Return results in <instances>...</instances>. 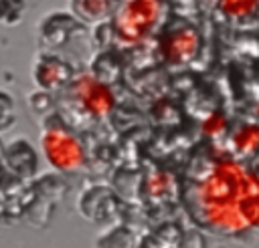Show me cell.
Here are the masks:
<instances>
[{
  "label": "cell",
  "instance_id": "obj_9",
  "mask_svg": "<svg viewBox=\"0 0 259 248\" xmlns=\"http://www.w3.org/2000/svg\"><path fill=\"white\" fill-rule=\"evenodd\" d=\"M233 147L241 155H255L259 151V123L243 125L231 137Z\"/></svg>",
  "mask_w": 259,
  "mask_h": 248
},
{
  "label": "cell",
  "instance_id": "obj_2",
  "mask_svg": "<svg viewBox=\"0 0 259 248\" xmlns=\"http://www.w3.org/2000/svg\"><path fill=\"white\" fill-rule=\"evenodd\" d=\"M40 145H42V153H45L47 161L59 171L71 173V171H77L85 163L83 145L63 125L45 127Z\"/></svg>",
  "mask_w": 259,
  "mask_h": 248
},
{
  "label": "cell",
  "instance_id": "obj_16",
  "mask_svg": "<svg viewBox=\"0 0 259 248\" xmlns=\"http://www.w3.org/2000/svg\"><path fill=\"white\" fill-rule=\"evenodd\" d=\"M257 115H259V109H257Z\"/></svg>",
  "mask_w": 259,
  "mask_h": 248
},
{
  "label": "cell",
  "instance_id": "obj_11",
  "mask_svg": "<svg viewBox=\"0 0 259 248\" xmlns=\"http://www.w3.org/2000/svg\"><path fill=\"white\" fill-rule=\"evenodd\" d=\"M26 0H0V24L14 26L24 18Z\"/></svg>",
  "mask_w": 259,
  "mask_h": 248
},
{
  "label": "cell",
  "instance_id": "obj_7",
  "mask_svg": "<svg viewBox=\"0 0 259 248\" xmlns=\"http://www.w3.org/2000/svg\"><path fill=\"white\" fill-rule=\"evenodd\" d=\"M4 161L12 169V173H16V175L30 177L36 173V153L24 137H16L12 143L6 145Z\"/></svg>",
  "mask_w": 259,
  "mask_h": 248
},
{
  "label": "cell",
  "instance_id": "obj_6",
  "mask_svg": "<svg viewBox=\"0 0 259 248\" xmlns=\"http://www.w3.org/2000/svg\"><path fill=\"white\" fill-rule=\"evenodd\" d=\"M81 20L75 18L71 12H51L42 20H38V36L49 46H59L69 40L75 30H79Z\"/></svg>",
  "mask_w": 259,
  "mask_h": 248
},
{
  "label": "cell",
  "instance_id": "obj_10",
  "mask_svg": "<svg viewBox=\"0 0 259 248\" xmlns=\"http://www.w3.org/2000/svg\"><path fill=\"white\" fill-rule=\"evenodd\" d=\"M219 8L229 18H247L257 10V0H219Z\"/></svg>",
  "mask_w": 259,
  "mask_h": 248
},
{
  "label": "cell",
  "instance_id": "obj_1",
  "mask_svg": "<svg viewBox=\"0 0 259 248\" xmlns=\"http://www.w3.org/2000/svg\"><path fill=\"white\" fill-rule=\"evenodd\" d=\"M166 0H125L115 12V32L125 42H138L164 22Z\"/></svg>",
  "mask_w": 259,
  "mask_h": 248
},
{
  "label": "cell",
  "instance_id": "obj_14",
  "mask_svg": "<svg viewBox=\"0 0 259 248\" xmlns=\"http://www.w3.org/2000/svg\"><path fill=\"white\" fill-rule=\"evenodd\" d=\"M204 133L206 135H210V137H214V135H221L223 131H225V119L221 117V115H212V117H208L206 121H204Z\"/></svg>",
  "mask_w": 259,
  "mask_h": 248
},
{
  "label": "cell",
  "instance_id": "obj_15",
  "mask_svg": "<svg viewBox=\"0 0 259 248\" xmlns=\"http://www.w3.org/2000/svg\"><path fill=\"white\" fill-rule=\"evenodd\" d=\"M257 10H259V0H257Z\"/></svg>",
  "mask_w": 259,
  "mask_h": 248
},
{
  "label": "cell",
  "instance_id": "obj_12",
  "mask_svg": "<svg viewBox=\"0 0 259 248\" xmlns=\"http://www.w3.org/2000/svg\"><path fill=\"white\" fill-rule=\"evenodd\" d=\"M239 212L249 228H259V192L247 194L239 204Z\"/></svg>",
  "mask_w": 259,
  "mask_h": 248
},
{
  "label": "cell",
  "instance_id": "obj_4",
  "mask_svg": "<svg viewBox=\"0 0 259 248\" xmlns=\"http://www.w3.org/2000/svg\"><path fill=\"white\" fill-rule=\"evenodd\" d=\"M75 95L79 105L95 117H105L113 109V95L99 79L87 77L83 81H77Z\"/></svg>",
  "mask_w": 259,
  "mask_h": 248
},
{
  "label": "cell",
  "instance_id": "obj_5",
  "mask_svg": "<svg viewBox=\"0 0 259 248\" xmlns=\"http://www.w3.org/2000/svg\"><path fill=\"white\" fill-rule=\"evenodd\" d=\"M198 46H200V40H198V34L192 30V28H174L170 30L162 42H160V52L164 54L166 60L170 63H188L196 56L198 52Z\"/></svg>",
  "mask_w": 259,
  "mask_h": 248
},
{
  "label": "cell",
  "instance_id": "obj_13",
  "mask_svg": "<svg viewBox=\"0 0 259 248\" xmlns=\"http://www.w3.org/2000/svg\"><path fill=\"white\" fill-rule=\"evenodd\" d=\"M12 119H14V101L10 95H6L0 89V131L10 127Z\"/></svg>",
  "mask_w": 259,
  "mask_h": 248
},
{
  "label": "cell",
  "instance_id": "obj_3",
  "mask_svg": "<svg viewBox=\"0 0 259 248\" xmlns=\"http://www.w3.org/2000/svg\"><path fill=\"white\" fill-rule=\"evenodd\" d=\"M73 75V69L67 60H63L57 54L42 52L36 56L34 67H32V79L38 89L42 91H55L63 87Z\"/></svg>",
  "mask_w": 259,
  "mask_h": 248
},
{
  "label": "cell",
  "instance_id": "obj_8",
  "mask_svg": "<svg viewBox=\"0 0 259 248\" xmlns=\"http://www.w3.org/2000/svg\"><path fill=\"white\" fill-rule=\"evenodd\" d=\"M119 8V0H69V10L81 22H101L111 18Z\"/></svg>",
  "mask_w": 259,
  "mask_h": 248
}]
</instances>
